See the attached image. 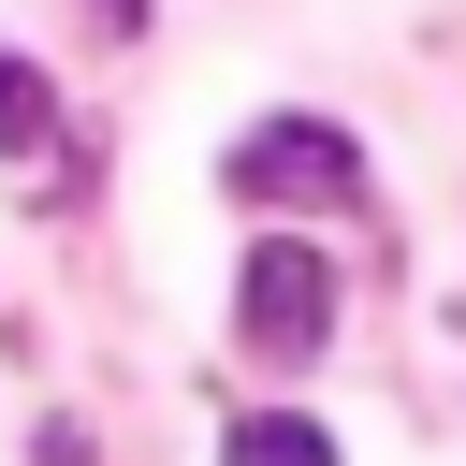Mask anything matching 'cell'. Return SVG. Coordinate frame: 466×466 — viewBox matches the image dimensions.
I'll use <instances>...</instances> for the list:
<instances>
[{"label":"cell","instance_id":"6da1fadb","mask_svg":"<svg viewBox=\"0 0 466 466\" xmlns=\"http://www.w3.org/2000/svg\"><path fill=\"white\" fill-rule=\"evenodd\" d=\"M233 335H248V350H277V364H306V350L335 335V262H320L306 233H262V248H248V277H233Z\"/></svg>","mask_w":466,"mask_h":466},{"label":"cell","instance_id":"7a4b0ae2","mask_svg":"<svg viewBox=\"0 0 466 466\" xmlns=\"http://www.w3.org/2000/svg\"><path fill=\"white\" fill-rule=\"evenodd\" d=\"M364 189V146L335 116H262L233 146V204H350Z\"/></svg>","mask_w":466,"mask_h":466},{"label":"cell","instance_id":"3957f363","mask_svg":"<svg viewBox=\"0 0 466 466\" xmlns=\"http://www.w3.org/2000/svg\"><path fill=\"white\" fill-rule=\"evenodd\" d=\"M0 160H15V175H44V189H73V146H58V87H44L29 58H0Z\"/></svg>","mask_w":466,"mask_h":466},{"label":"cell","instance_id":"277c9868","mask_svg":"<svg viewBox=\"0 0 466 466\" xmlns=\"http://www.w3.org/2000/svg\"><path fill=\"white\" fill-rule=\"evenodd\" d=\"M218 466H335V437H320L306 408H248V422L218 437Z\"/></svg>","mask_w":466,"mask_h":466},{"label":"cell","instance_id":"5b68a950","mask_svg":"<svg viewBox=\"0 0 466 466\" xmlns=\"http://www.w3.org/2000/svg\"><path fill=\"white\" fill-rule=\"evenodd\" d=\"M87 15H102V29H146V0H87Z\"/></svg>","mask_w":466,"mask_h":466}]
</instances>
